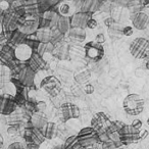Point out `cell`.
I'll use <instances>...</instances> for the list:
<instances>
[{"instance_id":"35","label":"cell","mask_w":149,"mask_h":149,"mask_svg":"<svg viewBox=\"0 0 149 149\" xmlns=\"http://www.w3.org/2000/svg\"><path fill=\"white\" fill-rule=\"evenodd\" d=\"M133 33H134V30H133V27H130V26H126V27L123 28V35L124 36H132Z\"/></svg>"},{"instance_id":"45","label":"cell","mask_w":149,"mask_h":149,"mask_svg":"<svg viewBox=\"0 0 149 149\" xmlns=\"http://www.w3.org/2000/svg\"><path fill=\"white\" fill-rule=\"evenodd\" d=\"M145 68H146V70H149V60H147L146 63H145Z\"/></svg>"},{"instance_id":"3","label":"cell","mask_w":149,"mask_h":149,"mask_svg":"<svg viewBox=\"0 0 149 149\" xmlns=\"http://www.w3.org/2000/svg\"><path fill=\"white\" fill-rule=\"evenodd\" d=\"M130 53L137 59H145L149 52V41L145 38L138 37L130 44Z\"/></svg>"},{"instance_id":"1","label":"cell","mask_w":149,"mask_h":149,"mask_svg":"<svg viewBox=\"0 0 149 149\" xmlns=\"http://www.w3.org/2000/svg\"><path fill=\"white\" fill-rule=\"evenodd\" d=\"M144 98L136 93L127 95L123 101V108L129 116H139L144 110Z\"/></svg>"},{"instance_id":"4","label":"cell","mask_w":149,"mask_h":149,"mask_svg":"<svg viewBox=\"0 0 149 149\" xmlns=\"http://www.w3.org/2000/svg\"><path fill=\"white\" fill-rule=\"evenodd\" d=\"M118 137L123 146L134 144L140 141V130H137L131 125L126 124L118 132Z\"/></svg>"},{"instance_id":"36","label":"cell","mask_w":149,"mask_h":149,"mask_svg":"<svg viewBox=\"0 0 149 149\" xmlns=\"http://www.w3.org/2000/svg\"><path fill=\"white\" fill-rule=\"evenodd\" d=\"M97 26H98L97 21H96V19H90L89 21H88V23H87V28H88V29H91V30L96 29V28H97Z\"/></svg>"},{"instance_id":"32","label":"cell","mask_w":149,"mask_h":149,"mask_svg":"<svg viewBox=\"0 0 149 149\" xmlns=\"http://www.w3.org/2000/svg\"><path fill=\"white\" fill-rule=\"evenodd\" d=\"M6 149H28L27 146H26L24 143L22 142H13L11 144L8 145Z\"/></svg>"},{"instance_id":"40","label":"cell","mask_w":149,"mask_h":149,"mask_svg":"<svg viewBox=\"0 0 149 149\" xmlns=\"http://www.w3.org/2000/svg\"><path fill=\"white\" fill-rule=\"evenodd\" d=\"M149 132L147 130H142L140 131V140H145L148 137Z\"/></svg>"},{"instance_id":"31","label":"cell","mask_w":149,"mask_h":149,"mask_svg":"<svg viewBox=\"0 0 149 149\" xmlns=\"http://www.w3.org/2000/svg\"><path fill=\"white\" fill-rule=\"evenodd\" d=\"M46 107H47V105H46V103L44 101L36 102V104H35V112H42V113H43V111L46 109Z\"/></svg>"},{"instance_id":"26","label":"cell","mask_w":149,"mask_h":149,"mask_svg":"<svg viewBox=\"0 0 149 149\" xmlns=\"http://www.w3.org/2000/svg\"><path fill=\"white\" fill-rule=\"evenodd\" d=\"M63 148L64 149H84L83 147L80 145L79 141H78L77 135H72L66 138L65 142L63 143Z\"/></svg>"},{"instance_id":"34","label":"cell","mask_w":149,"mask_h":149,"mask_svg":"<svg viewBox=\"0 0 149 149\" xmlns=\"http://www.w3.org/2000/svg\"><path fill=\"white\" fill-rule=\"evenodd\" d=\"M83 91H84V93H85V94L91 95V94L94 93L95 89H94V86L93 85H91V84H87V85H85V87H84Z\"/></svg>"},{"instance_id":"13","label":"cell","mask_w":149,"mask_h":149,"mask_svg":"<svg viewBox=\"0 0 149 149\" xmlns=\"http://www.w3.org/2000/svg\"><path fill=\"white\" fill-rule=\"evenodd\" d=\"M39 29V22L37 19H25L19 26V31L23 35L31 36L34 35Z\"/></svg>"},{"instance_id":"6","label":"cell","mask_w":149,"mask_h":149,"mask_svg":"<svg viewBox=\"0 0 149 149\" xmlns=\"http://www.w3.org/2000/svg\"><path fill=\"white\" fill-rule=\"evenodd\" d=\"M40 87L43 91L48 93L52 97H55L59 94L61 90V83L60 81L54 76H48L42 80Z\"/></svg>"},{"instance_id":"47","label":"cell","mask_w":149,"mask_h":149,"mask_svg":"<svg viewBox=\"0 0 149 149\" xmlns=\"http://www.w3.org/2000/svg\"><path fill=\"white\" fill-rule=\"evenodd\" d=\"M146 58H148V60H149V52H148V54H147V57Z\"/></svg>"},{"instance_id":"29","label":"cell","mask_w":149,"mask_h":149,"mask_svg":"<svg viewBox=\"0 0 149 149\" xmlns=\"http://www.w3.org/2000/svg\"><path fill=\"white\" fill-rule=\"evenodd\" d=\"M125 123H123L122 120H114V122H111L109 128L107 129L106 133L107 134H114V133H118L120 130L123 129V127L125 126Z\"/></svg>"},{"instance_id":"15","label":"cell","mask_w":149,"mask_h":149,"mask_svg":"<svg viewBox=\"0 0 149 149\" xmlns=\"http://www.w3.org/2000/svg\"><path fill=\"white\" fill-rule=\"evenodd\" d=\"M68 37L70 41L74 44H81L84 41H86L87 38V33H86L85 29H81V28H72L68 31Z\"/></svg>"},{"instance_id":"28","label":"cell","mask_w":149,"mask_h":149,"mask_svg":"<svg viewBox=\"0 0 149 149\" xmlns=\"http://www.w3.org/2000/svg\"><path fill=\"white\" fill-rule=\"evenodd\" d=\"M108 35H109V37L111 39H118V38H120L123 35V28L120 25H116V24L114 26H112L111 28L108 29Z\"/></svg>"},{"instance_id":"16","label":"cell","mask_w":149,"mask_h":149,"mask_svg":"<svg viewBox=\"0 0 149 149\" xmlns=\"http://www.w3.org/2000/svg\"><path fill=\"white\" fill-rule=\"evenodd\" d=\"M131 21H132V25L135 29L137 30H144L145 28L148 26V19L149 17L145 13L141 11L134 15H131Z\"/></svg>"},{"instance_id":"48","label":"cell","mask_w":149,"mask_h":149,"mask_svg":"<svg viewBox=\"0 0 149 149\" xmlns=\"http://www.w3.org/2000/svg\"><path fill=\"white\" fill-rule=\"evenodd\" d=\"M116 149H124V148H123V147H120V148H116Z\"/></svg>"},{"instance_id":"42","label":"cell","mask_w":149,"mask_h":149,"mask_svg":"<svg viewBox=\"0 0 149 149\" xmlns=\"http://www.w3.org/2000/svg\"><path fill=\"white\" fill-rule=\"evenodd\" d=\"M140 4L142 7H149V1H141Z\"/></svg>"},{"instance_id":"44","label":"cell","mask_w":149,"mask_h":149,"mask_svg":"<svg viewBox=\"0 0 149 149\" xmlns=\"http://www.w3.org/2000/svg\"><path fill=\"white\" fill-rule=\"evenodd\" d=\"M52 149H64L63 148V144H62V145H56V146H54Z\"/></svg>"},{"instance_id":"27","label":"cell","mask_w":149,"mask_h":149,"mask_svg":"<svg viewBox=\"0 0 149 149\" xmlns=\"http://www.w3.org/2000/svg\"><path fill=\"white\" fill-rule=\"evenodd\" d=\"M54 48H55V46H54L51 42H49V43H40L39 46H38L37 53L43 57L45 53H52Z\"/></svg>"},{"instance_id":"33","label":"cell","mask_w":149,"mask_h":149,"mask_svg":"<svg viewBox=\"0 0 149 149\" xmlns=\"http://www.w3.org/2000/svg\"><path fill=\"white\" fill-rule=\"evenodd\" d=\"M59 13L61 15H63V17H66V15H68V13H70V5L66 4V3H63V4L60 5L59 7Z\"/></svg>"},{"instance_id":"39","label":"cell","mask_w":149,"mask_h":149,"mask_svg":"<svg viewBox=\"0 0 149 149\" xmlns=\"http://www.w3.org/2000/svg\"><path fill=\"white\" fill-rule=\"evenodd\" d=\"M131 126H133L135 129H137V130H140V129L142 128V120H134L132 122V124H131Z\"/></svg>"},{"instance_id":"11","label":"cell","mask_w":149,"mask_h":149,"mask_svg":"<svg viewBox=\"0 0 149 149\" xmlns=\"http://www.w3.org/2000/svg\"><path fill=\"white\" fill-rule=\"evenodd\" d=\"M26 141H27V144H35V145H40L45 141V138L42 135L41 131L37 130L35 128H29L26 130V135H25Z\"/></svg>"},{"instance_id":"24","label":"cell","mask_w":149,"mask_h":149,"mask_svg":"<svg viewBox=\"0 0 149 149\" xmlns=\"http://www.w3.org/2000/svg\"><path fill=\"white\" fill-rule=\"evenodd\" d=\"M74 79L80 85L85 84L91 79V72L88 68H81V70H77V72H74Z\"/></svg>"},{"instance_id":"7","label":"cell","mask_w":149,"mask_h":149,"mask_svg":"<svg viewBox=\"0 0 149 149\" xmlns=\"http://www.w3.org/2000/svg\"><path fill=\"white\" fill-rule=\"evenodd\" d=\"M17 103L15 97L10 94H1L0 95V114L11 116L17 110Z\"/></svg>"},{"instance_id":"43","label":"cell","mask_w":149,"mask_h":149,"mask_svg":"<svg viewBox=\"0 0 149 149\" xmlns=\"http://www.w3.org/2000/svg\"><path fill=\"white\" fill-rule=\"evenodd\" d=\"M3 143H4V140H3V137H2V135L0 134V148L3 146Z\"/></svg>"},{"instance_id":"22","label":"cell","mask_w":149,"mask_h":149,"mask_svg":"<svg viewBox=\"0 0 149 149\" xmlns=\"http://www.w3.org/2000/svg\"><path fill=\"white\" fill-rule=\"evenodd\" d=\"M29 66L36 72L37 70H41V68H43L45 66V60L37 52L33 51V54H32L31 58L29 59Z\"/></svg>"},{"instance_id":"25","label":"cell","mask_w":149,"mask_h":149,"mask_svg":"<svg viewBox=\"0 0 149 149\" xmlns=\"http://www.w3.org/2000/svg\"><path fill=\"white\" fill-rule=\"evenodd\" d=\"M70 29H72V26H70V17L60 15L57 21V31L59 32L60 34L64 35V34L68 33V31H70Z\"/></svg>"},{"instance_id":"17","label":"cell","mask_w":149,"mask_h":149,"mask_svg":"<svg viewBox=\"0 0 149 149\" xmlns=\"http://www.w3.org/2000/svg\"><path fill=\"white\" fill-rule=\"evenodd\" d=\"M100 5L101 2L98 0H83L80 2V9L82 13L92 15L100 8Z\"/></svg>"},{"instance_id":"10","label":"cell","mask_w":149,"mask_h":149,"mask_svg":"<svg viewBox=\"0 0 149 149\" xmlns=\"http://www.w3.org/2000/svg\"><path fill=\"white\" fill-rule=\"evenodd\" d=\"M35 72L30 68L29 65H26L19 70V81L21 82L22 85L26 87H30L34 84L35 81Z\"/></svg>"},{"instance_id":"21","label":"cell","mask_w":149,"mask_h":149,"mask_svg":"<svg viewBox=\"0 0 149 149\" xmlns=\"http://www.w3.org/2000/svg\"><path fill=\"white\" fill-rule=\"evenodd\" d=\"M42 133V135L44 136V138L48 139V140H52V139L56 138L58 134V129L57 126H56L55 123H52V122H48L47 124L45 125L42 130H40Z\"/></svg>"},{"instance_id":"49","label":"cell","mask_w":149,"mask_h":149,"mask_svg":"<svg viewBox=\"0 0 149 149\" xmlns=\"http://www.w3.org/2000/svg\"><path fill=\"white\" fill-rule=\"evenodd\" d=\"M148 26H149V19H148Z\"/></svg>"},{"instance_id":"9","label":"cell","mask_w":149,"mask_h":149,"mask_svg":"<svg viewBox=\"0 0 149 149\" xmlns=\"http://www.w3.org/2000/svg\"><path fill=\"white\" fill-rule=\"evenodd\" d=\"M59 110L64 122H68L70 120H74V118H78L80 116V114H81L80 108L76 104L70 103V102L62 103Z\"/></svg>"},{"instance_id":"46","label":"cell","mask_w":149,"mask_h":149,"mask_svg":"<svg viewBox=\"0 0 149 149\" xmlns=\"http://www.w3.org/2000/svg\"><path fill=\"white\" fill-rule=\"evenodd\" d=\"M146 123H147V125H148V126H149V118H147V122H146Z\"/></svg>"},{"instance_id":"14","label":"cell","mask_w":149,"mask_h":149,"mask_svg":"<svg viewBox=\"0 0 149 149\" xmlns=\"http://www.w3.org/2000/svg\"><path fill=\"white\" fill-rule=\"evenodd\" d=\"M32 54H33V49L26 43L17 44V46L15 49V58L21 60V61H27V60H29L31 58Z\"/></svg>"},{"instance_id":"5","label":"cell","mask_w":149,"mask_h":149,"mask_svg":"<svg viewBox=\"0 0 149 149\" xmlns=\"http://www.w3.org/2000/svg\"><path fill=\"white\" fill-rule=\"evenodd\" d=\"M84 53L88 59L92 61H99L104 56V47L95 41H89L84 45Z\"/></svg>"},{"instance_id":"8","label":"cell","mask_w":149,"mask_h":149,"mask_svg":"<svg viewBox=\"0 0 149 149\" xmlns=\"http://www.w3.org/2000/svg\"><path fill=\"white\" fill-rule=\"evenodd\" d=\"M90 124H91V128L93 130H95L98 134H101V133L107 131V129L109 128L110 124H111V120H109L107 114L100 111L94 114Z\"/></svg>"},{"instance_id":"18","label":"cell","mask_w":149,"mask_h":149,"mask_svg":"<svg viewBox=\"0 0 149 149\" xmlns=\"http://www.w3.org/2000/svg\"><path fill=\"white\" fill-rule=\"evenodd\" d=\"M52 53L60 60L68 59L70 57V45L65 42H61L58 45H55V48Z\"/></svg>"},{"instance_id":"19","label":"cell","mask_w":149,"mask_h":149,"mask_svg":"<svg viewBox=\"0 0 149 149\" xmlns=\"http://www.w3.org/2000/svg\"><path fill=\"white\" fill-rule=\"evenodd\" d=\"M48 122H49L48 118L42 112H34L31 116L32 128H35L37 130H42Z\"/></svg>"},{"instance_id":"20","label":"cell","mask_w":149,"mask_h":149,"mask_svg":"<svg viewBox=\"0 0 149 149\" xmlns=\"http://www.w3.org/2000/svg\"><path fill=\"white\" fill-rule=\"evenodd\" d=\"M3 24L6 30L13 31L19 28V17L13 13H8L3 17Z\"/></svg>"},{"instance_id":"30","label":"cell","mask_w":149,"mask_h":149,"mask_svg":"<svg viewBox=\"0 0 149 149\" xmlns=\"http://www.w3.org/2000/svg\"><path fill=\"white\" fill-rule=\"evenodd\" d=\"M58 17H59V15H57L54 10H46L43 15V19L48 22H52L53 19H57Z\"/></svg>"},{"instance_id":"23","label":"cell","mask_w":149,"mask_h":149,"mask_svg":"<svg viewBox=\"0 0 149 149\" xmlns=\"http://www.w3.org/2000/svg\"><path fill=\"white\" fill-rule=\"evenodd\" d=\"M35 36L39 43H49L52 39V32L50 31V29L39 28L38 31L35 33Z\"/></svg>"},{"instance_id":"12","label":"cell","mask_w":149,"mask_h":149,"mask_svg":"<svg viewBox=\"0 0 149 149\" xmlns=\"http://www.w3.org/2000/svg\"><path fill=\"white\" fill-rule=\"evenodd\" d=\"M92 15L90 13H85L79 11V13H74L72 17H70V26L72 28H81V29H85L87 28V23L91 17Z\"/></svg>"},{"instance_id":"37","label":"cell","mask_w":149,"mask_h":149,"mask_svg":"<svg viewBox=\"0 0 149 149\" xmlns=\"http://www.w3.org/2000/svg\"><path fill=\"white\" fill-rule=\"evenodd\" d=\"M116 24V23L114 22V19H112L111 17H108L107 19H104V25H105L106 27H108V29H109V28H111L112 26H114Z\"/></svg>"},{"instance_id":"2","label":"cell","mask_w":149,"mask_h":149,"mask_svg":"<svg viewBox=\"0 0 149 149\" xmlns=\"http://www.w3.org/2000/svg\"><path fill=\"white\" fill-rule=\"evenodd\" d=\"M77 138L80 145L84 149L92 148L93 145H95L99 141L98 133L95 130H93L91 127H86V128L80 130L77 134Z\"/></svg>"},{"instance_id":"41","label":"cell","mask_w":149,"mask_h":149,"mask_svg":"<svg viewBox=\"0 0 149 149\" xmlns=\"http://www.w3.org/2000/svg\"><path fill=\"white\" fill-rule=\"evenodd\" d=\"M8 133L9 134H17V128L15 126H13L8 129Z\"/></svg>"},{"instance_id":"38","label":"cell","mask_w":149,"mask_h":149,"mask_svg":"<svg viewBox=\"0 0 149 149\" xmlns=\"http://www.w3.org/2000/svg\"><path fill=\"white\" fill-rule=\"evenodd\" d=\"M95 42H96V43L101 44V45H102V44H103L104 42H105V36H104L102 33H99L95 37Z\"/></svg>"}]
</instances>
